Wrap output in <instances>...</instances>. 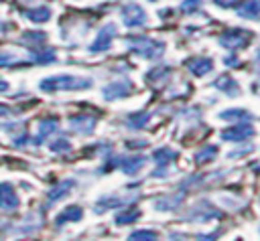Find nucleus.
<instances>
[{
	"instance_id": "34",
	"label": "nucleus",
	"mask_w": 260,
	"mask_h": 241,
	"mask_svg": "<svg viewBox=\"0 0 260 241\" xmlns=\"http://www.w3.org/2000/svg\"><path fill=\"white\" fill-rule=\"evenodd\" d=\"M258 63H260V51H258Z\"/></svg>"
},
{
	"instance_id": "5",
	"label": "nucleus",
	"mask_w": 260,
	"mask_h": 241,
	"mask_svg": "<svg viewBox=\"0 0 260 241\" xmlns=\"http://www.w3.org/2000/svg\"><path fill=\"white\" fill-rule=\"evenodd\" d=\"M116 32H118V28H116V24H106L100 32H98V38L91 43V47H89V51L91 53H102V51H108L110 49V45H112V38L116 36Z\"/></svg>"
},
{
	"instance_id": "18",
	"label": "nucleus",
	"mask_w": 260,
	"mask_h": 241,
	"mask_svg": "<svg viewBox=\"0 0 260 241\" xmlns=\"http://www.w3.org/2000/svg\"><path fill=\"white\" fill-rule=\"evenodd\" d=\"M177 158V152L173 150V148H158L156 152H154V160L160 164V166H167L169 162H173Z\"/></svg>"
},
{
	"instance_id": "33",
	"label": "nucleus",
	"mask_w": 260,
	"mask_h": 241,
	"mask_svg": "<svg viewBox=\"0 0 260 241\" xmlns=\"http://www.w3.org/2000/svg\"><path fill=\"white\" fill-rule=\"evenodd\" d=\"M8 113V107H4V105H0V115H6Z\"/></svg>"
},
{
	"instance_id": "23",
	"label": "nucleus",
	"mask_w": 260,
	"mask_h": 241,
	"mask_svg": "<svg viewBox=\"0 0 260 241\" xmlns=\"http://www.w3.org/2000/svg\"><path fill=\"white\" fill-rule=\"evenodd\" d=\"M146 122H148V113H146V111L132 113V115L128 117V128L138 130V128H144V126H146Z\"/></svg>"
},
{
	"instance_id": "15",
	"label": "nucleus",
	"mask_w": 260,
	"mask_h": 241,
	"mask_svg": "<svg viewBox=\"0 0 260 241\" xmlns=\"http://www.w3.org/2000/svg\"><path fill=\"white\" fill-rule=\"evenodd\" d=\"M57 128H59V122L57 119H41V124H39V138H35V144H41Z\"/></svg>"
},
{
	"instance_id": "14",
	"label": "nucleus",
	"mask_w": 260,
	"mask_h": 241,
	"mask_svg": "<svg viewBox=\"0 0 260 241\" xmlns=\"http://www.w3.org/2000/svg\"><path fill=\"white\" fill-rule=\"evenodd\" d=\"M238 16L242 18H260V0H250L238 8Z\"/></svg>"
},
{
	"instance_id": "30",
	"label": "nucleus",
	"mask_w": 260,
	"mask_h": 241,
	"mask_svg": "<svg viewBox=\"0 0 260 241\" xmlns=\"http://www.w3.org/2000/svg\"><path fill=\"white\" fill-rule=\"evenodd\" d=\"M14 61V55L12 53H0V65H8Z\"/></svg>"
},
{
	"instance_id": "7",
	"label": "nucleus",
	"mask_w": 260,
	"mask_h": 241,
	"mask_svg": "<svg viewBox=\"0 0 260 241\" xmlns=\"http://www.w3.org/2000/svg\"><path fill=\"white\" fill-rule=\"evenodd\" d=\"M130 89H132V83L128 81V79H124V81H116V83H110L108 87H104V97L106 99H120V97H126L128 93H130Z\"/></svg>"
},
{
	"instance_id": "27",
	"label": "nucleus",
	"mask_w": 260,
	"mask_h": 241,
	"mask_svg": "<svg viewBox=\"0 0 260 241\" xmlns=\"http://www.w3.org/2000/svg\"><path fill=\"white\" fill-rule=\"evenodd\" d=\"M130 239H156L154 231H134L130 233Z\"/></svg>"
},
{
	"instance_id": "25",
	"label": "nucleus",
	"mask_w": 260,
	"mask_h": 241,
	"mask_svg": "<svg viewBox=\"0 0 260 241\" xmlns=\"http://www.w3.org/2000/svg\"><path fill=\"white\" fill-rule=\"evenodd\" d=\"M51 150L53 152H67V150H71V142L67 138H59L51 144Z\"/></svg>"
},
{
	"instance_id": "8",
	"label": "nucleus",
	"mask_w": 260,
	"mask_h": 241,
	"mask_svg": "<svg viewBox=\"0 0 260 241\" xmlns=\"http://www.w3.org/2000/svg\"><path fill=\"white\" fill-rule=\"evenodd\" d=\"M187 69L193 73V75H197V77H201V75H205V73H209L211 69H213V61L211 59H207V57H191V59H187Z\"/></svg>"
},
{
	"instance_id": "13",
	"label": "nucleus",
	"mask_w": 260,
	"mask_h": 241,
	"mask_svg": "<svg viewBox=\"0 0 260 241\" xmlns=\"http://www.w3.org/2000/svg\"><path fill=\"white\" fill-rule=\"evenodd\" d=\"M30 22H47L51 18V8L47 6H37V8H28L22 12Z\"/></svg>"
},
{
	"instance_id": "6",
	"label": "nucleus",
	"mask_w": 260,
	"mask_h": 241,
	"mask_svg": "<svg viewBox=\"0 0 260 241\" xmlns=\"http://www.w3.org/2000/svg\"><path fill=\"white\" fill-rule=\"evenodd\" d=\"M254 136V128L246 122H240L238 126H234V128H228V130H223V134H221V138L223 140H228V142H244V140H248V138H252Z\"/></svg>"
},
{
	"instance_id": "22",
	"label": "nucleus",
	"mask_w": 260,
	"mask_h": 241,
	"mask_svg": "<svg viewBox=\"0 0 260 241\" xmlns=\"http://www.w3.org/2000/svg\"><path fill=\"white\" fill-rule=\"evenodd\" d=\"M169 75H171V69H169V67H156V69H152V71H148V73L144 75V81L154 83L156 79H167Z\"/></svg>"
},
{
	"instance_id": "3",
	"label": "nucleus",
	"mask_w": 260,
	"mask_h": 241,
	"mask_svg": "<svg viewBox=\"0 0 260 241\" xmlns=\"http://www.w3.org/2000/svg\"><path fill=\"white\" fill-rule=\"evenodd\" d=\"M122 20L126 26H144L146 24V12L142 10V6L130 2L122 6Z\"/></svg>"
},
{
	"instance_id": "28",
	"label": "nucleus",
	"mask_w": 260,
	"mask_h": 241,
	"mask_svg": "<svg viewBox=\"0 0 260 241\" xmlns=\"http://www.w3.org/2000/svg\"><path fill=\"white\" fill-rule=\"evenodd\" d=\"M199 4H201V0H185V2L181 4V10H183V12H195Z\"/></svg>"
},
{
	"instance_id": "19",
	"label": "nucleus",
	"mask_w": 260,
	"mask_h": 241,
	"mask_svg": "<svg viewBox=\"0 0 260 241\" xmlns=\"http://www.w3.org/2000/svg\"><path fill=\"white\" fill-rule=\"evenodd\" d=\"M71 186H73V180H65V182H61L59 186H55V188L49 192V203H55V200H59L61 196H65V194L71 190Z\"/></svg>"
},
{
	"instance_id": "20",
	"label": "nucleus",
	"mask_w": 260,
	"mask_h": 241,
	"mask_svg": "<svg viewBox=\"0 0 260 241\" xmlns=\"http://www.w3.org/2000/svg\"><path fill=\"white\" fill-rule=\"evenodd\" d=\"M221 119H238V122H250V113L244 109H225L219 113Z\"/></svg>"
},
{
	"instance_id": "10",
	"label": "nucleus",
	"mask_w": 260,
	"mask_h": 241,
	"mask_svg": "<svg viewBox=\"0 0 260 241\" xmlns=\"http://www.w3.org/2000/svg\"><path fill=\"white\" fill-rule=\"evenodd\" d=\"M0 207L6 211H14L18 207V196H16L14 188L6 182L0 184Z\"/></svg>"
},
{
	"instance_id": "31",
	"label": "nucleus",
	"mask_w": 260,
	"mask_h": 241,
	"mask_svg": "<svg viewBox=\"0 0 260 241\" xmlns=\"http://www.w3.org/2000/svg\"><path fill=\"white\" fill-rule=\"evenodd\" d=\"M223 63H225L228 67H236V65H238V59H236V57H223Z\"/></svg>"
},
{
	"instance_id": "26",
	"label": "nucleus",
	"mask_w": 260,
	"mask_h": 241,
	"mask_svg": "<svg viewBox=\"0 0 260 241\" xmlns=\"http://www.w3.org/2000/svg\"><path fill=\"white\" fill-rule=\"evenodd\" d=\"M32 59H35L37 63H51V61H55V53H53V51H45V53H35V55H32Z\"/></svg>"
},
{
	"instance_id": "24",
	"label": "nucleus",
	"mask_w": 260,
	"mask_h": 241,
	"mask_svg": "<svg viewBox=\"0 0 260 241\" xmlns=\"http://www.w3.org/2000/svg\"><path fill=\"white\" fill-rule=\"evenodd\" d=\"M138 217H140V211H138V209H132V211L120 213V215L116 217V225H128V223H134Z\"/></svg>"
},
{
	"instance_id": "1",
	"label": "nucleus",
	"mask_w": 260,
	"mask_h": 241,
	"mask_svg": "<svg viewBox=\"0 0 260 241\" xmlns=\"http://www.w3.org/2000/svg\"><path fill=\"white\" fill-rule=\"evenodd\" d=\"M91 85V79L85 77H73V75H53L41 81L43 91H57V89H87Z\"/></svg>"
},
{
	"instance_id": "21",
	"label": "nucleus",
	"mask_w": 260,
	"mask_h": 241,
	"mask_svg": "<svg viewBox=\"0 0 260 241\" xmlns=\"http://www.w3.org/2000/svg\"><path fill=\"white\" fill-rule=\"evenodd\" d=\"M215 152H217L215 146H205L203 150H199V152L195 154V164H205V162L213 160V158H215Z\"/></svg>"
},
{
	"instance_id": "12",
	"label": "nucleus",
	"mask_w": 260,
	"mask_h": 241,
	"mask_svg": "<svg viewBox=\"0 0 260 241\" xmlns=\"http://www.w3.org/2000/svg\"><path fill=\"white\" fill-rule=\"evenodd\" d=\"M71 128L79 134H89L95 128V119L91 115H73L71 117Z\"/></svg>"
},
{
	"instance_id": "4",
	"label": "nucleus",
	"mask_w": 260,
	"mask_h": 241,
	"mask_svg": "<svg viewBox=\"0 0 260 241\" xmlns=\"http://www.w3.org/2000/svg\"><path fill=\"white\" fill-rule=\"evenodd\" d=\"M248 36H250V32H246L244 28H230L221 34L219 43L228 49H242V47L248 45V41H250Z\"/></svg>"
},
{
	"instance_id": "29",
	"label": "nucleus",
	"mask_w": 260,
	"mask_h": 241,
	"mask_svg": "<svg viewBox=\"0 0 260 241\" xmlns=\"http://www.w3.org/2000/svg\"><path fill=\"white\" fill-rule=\"evenodd\" d=\"M217 6H221V8H230V6H238L242 0H213Z\"/></svg>"
},
{
	"instance_id": "16",
	"label": "nucleus",
	"mask_w": 260,
	"mask_h": 241,
	"mask_svg": "<svg viewBox=\"0 0 260 241\" xmlns=\"http://www.w3.org/2000/svg\"><path fill=\"white\" fill-rule=\"evenodd\" d=\"M83 217V211H81V207H77V205H71V207H67L61 215H59V219H57V225H63V223H67V221H79Z\"/></svg>"
},
{
	"instance_id": "17",
	"label": "nucleus",
	"mask_w": 260,
	"mask_h": 241,
	"mask_svg": "<svg viewBox=\"0 0 260 241\" xmlns=\"http://www.w3.org/2000/svg\"><path fill=\"white\" fill-rule=\"evenodd\" d=\"M45 38H47V34L45 32H39V30H26L22 34V43L24 45H30V47H41L45 43Z\"/></svg>"
},
{
	"instance_id": "2",
	"label": "nucleus",
	"mask_w": 260,
	"mask_h": 241,
	"mask_svg": "<svg viewBox=\"0 0 260 241\" xmlns=\"http://www.w3.org/2000/svg\"><path fill=\"white\" fill-rule=\"evenodd\" d=\"M130 38H132L130 49L144 59H158L165 53V43H160V41L146 38V36H130Z\"/></svg>"
},
{
	"instance_id": "11",
	"label": "nucleus",
	"mask_w": 260,
	"mask_h": 241,
	"mask_svg": "<svg viewBox=\"0 0 260 241\" xmlns=\"http://www.w3.org/2000/svg\"><path fill=\"white\" fill-rule=\"evenodd\" d=\"M213 87H217L219 91H223V93H228L230 97H236V95H240V89H238V83L228 75V73H223V75H219L213 83H211Z\"/></svg>"
},
{
	"instance_id": "32",
	"label": "nucleus",
	"mask_w": 260,
	"mask_h": 241,
	"mask_svg": "<svg viewBox=\"0 0 260 241\" xmlns=\"http://www.w3.org/2000/svg\"><path fill=\"white\" fill-rule=\"evenodd\" d=\"M6 89H8V83H6L4 79H0V93H2V91H6Z\"/></svg>"
},
{
	"instance_id": "9",
	"label": "nucleus",
	"mask_w": 260,
	"mask_h": 241,
	"mask_svg": "<svg viewBox=\"0 0 260 241\" xmlns=\"http://www.w3.org/2000/svg\"><path fill=\"white\" fill-rule=\"evenodd\" d=\"M144 162H146V156H142V154H132V156H126V158H118V164L126 174H136L144 166Z\"/></svg>"
}]
</instances>
